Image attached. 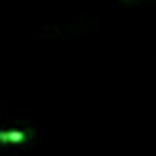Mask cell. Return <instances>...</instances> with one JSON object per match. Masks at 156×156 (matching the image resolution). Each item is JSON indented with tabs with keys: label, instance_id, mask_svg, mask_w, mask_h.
<instances>
[{
	"label": "cell",
	"instance_id": "6da1fadb",
	"mask_svg": "<svg viewBox=\"0 0 156 156\" xmlns=\"http://www.w3.org/2000/svg\"><path fill=\"white\" fill-rule=\"evenodd\" d=\"M28 135L30 130H0V143H22Z\"/></svg>",
	"mask_w": 156,
	"mask_h": 156
}]
</instances>
